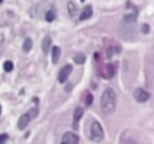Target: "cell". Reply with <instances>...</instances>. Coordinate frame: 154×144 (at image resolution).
Masks as SVG:
<instances>
[{
    "instance_id": "cell-21",
    "label": "cell",
    "mask_w": 154,
    "mask_h": 144,
    "mask_svg": "<svg viewBox=\"0 0 154 144\" xmlns=\"http://www.w3.org/2000/svg\"><path fill=\"white\" fill-rule=\"evenodd\" d=\"M94 59H96V60H99V59H100V54H99V53H96V54H94Z\"/></svg>"
},
{
    "instance_id": "cell-16",
    "label": "cell",
    "mask_w": 154,
    "mask_h": 144,
    "mask_svg": "<svg viewBox=\"0 0 154 144\" xmlns=\"http://www.w3.org/2000/svg\"><path fill=\"white\" fill-rule=\"evenodd\" d=\"M84 102H85V105H91V102H93V96L90 92H85V95H84Z\"/></svg>"
},
{
    "instance_id": "cell-1",
    "label": "cell",
    "mask_w": 154,
    "mask_h": 144,
    "mask_svg": "<svg viewBox=\"0 0 154 144\" xmlns=\"http://www.w3.org/2000/svg\"><path fill=\"white\" fill-rule=\"evenodd\" d=\"M115 105H117V95L111 87H108L103 92L102 99H100V110H102V113L108 114L115 110Z\"/></svg>"
},
{
    "instance_id": "cell-20",
    "label": "cell",
    "mask_w": 154,
    "mask_h": 144,
    "mask_svg": "<svg viewBox=\"0 0 154 144\" xmlns=\"http://www.w3.org/2000/svg\"><path fill=\"white\" fill-rule=\"evenodd\" d=\"M142 32H144V33H148V32H150L148 24H144V26H142Z\"/></svg>"
},
{
    "instance_id": "cell-10",
    "label": "cell",
    "mask_w": 154,
    "mask_h": 144,
    "mask_svg": "<svg viewBox=\"0 0 154 144\" xmlns=\"http://www.w3.org/2000/svg\"><path fill=\"white\" fill-rule=\"evenodd\" d=\"M50 48H51V38H50V36H46V38H44L42 50H44V53H45V54H48V53H50Z\"/></svg>"
},
{
    "instance_id": "cell-3",
    "label": "cell",
    "mask_w": 154,
    "mask_h": 144,
    "mask_svg": "<svg viewBox=\"0 0 154 144\" xmlns=\"http://www.w3.org/2000/svg\"><path fill=\"white\" fill-rule=\"evenodd\" d=\"M114 74H115V65H109V63H106L105 66H102L100 68V77L102 78H112L114 77Z\"/></svg>"
},
{
    "instance_id": "cell-12",
    "label": "cell",
    "mask_w": 154,
    "mask_h": 144,
    "mask_svg": "<svg viewBox=\"0 0 154 144\" xmlns=\"http://www.w3.org/2000/svg\"><path fill=\"white\" fill-rule=\"evenodd\" d=\"M52 63H57L58 59H60V53H62V50L60 47H52Z\"/></svg>"
},
{
    "instance_id": "cell-19",
    "label": "cell",
    "mask_w": 154,
    "mask_h": 144,
    "mask_svg": "<svg viewBox=\"0 0 154 144\" xmlns=\"http://www.w3.org/2000/svg\"><path fill=\"white\" fill-rule=\"evenodd\" d=\"M5 141H8V135L2 134V135H0V143H5Z\"/></svg>"
},
{
    "instance_id": "cell-4",
    "label": "cell",
    "mask_w": 154,
    "mask_h": 144,
    "mask_svg": "<svg viewBox=\"0 0 154 144\" xmlns=\"http://www.w3.org/2000/svg\"><path fill=\"white\" fill-rule=\"evenodd\" d=\"M133 98L138 101V102H147L150 99V93L144 89H135V92H133Z\"/></svg>"
},
{
    "instance_id": "cell-22",
    "label": "cell",
    "mask_w": 154,
    "mask_h": 144,
    "mask_svg": "<svg viewBox=\"0 0 154 144\" xmlns=\"http://www.w3.org/2000/svg\"><path fill=\"white\" fill-rule=\"evenodd\" d=\"M2 2H3V0H0V3H2Z\"/></svg>"
},
{
    "instance_id": "cell-11",
    "label": "cell",
    "mask_w": 154,
    "mask_h": 144,
    "mask_svg": "<svg viewBox=\"0 0 154 144\" xmlns=\"http://www.w3.org/2000/svg\"><path fill=\"white\" fill-rule=\"evenodd\" d=\"M54 18H56V9L54 8H50L48 11L45 12V20L46 21H54Z\"/></svg>"
},
{
    "instance_id": "cell-2",
    "label": "cell",
    "mask_w": 154,
    "mask_h": 144,
    "mask_svg": "<svg viewBox=\"0 0 154 144\" xmlns=\"http://www.w3.org/2000/svg\"><path fill=\"white\" fill-rule=\"evenodd\" d=\"M90 138L93 143H99L103 140V129L99 122H93L90 126Z\"/></svg>"
},
{
    "instance_id": "cell-17",
    "label": "cell",
    "mask_w": 154,
    "mask_h": 144,
    "mask_svg": "<svg viewBox=\"0 0 154 144\" xmlns=\"http://www.w3.org/2000/svg\"><path fill=\"white\" fill-rule=\"evenodd\" d=\"M23 48H24V51H30L31 50V39L30 38H25V41L23 44Z\"/></svg>"
},
{
    "instance_id": "cell-6",
    "label": "cell",
    "mask_w": 154,
    "mask_h": 144,
    "mask_svg": "<svg viewBox=\"0 0 154 144\" xmlns=\"http://www.w3.org/2000/svg\"><path fill=\"white\" fill-rule=\"evenodd\" d=\"M78 141H79V138L76 137V134H73V132H66L62 138L63 144H76Z\"/></svg>"
},
{
    "instance_id": "cell-18",
    "label": "cell",
    "mask_w": 154,
    "mask_h": 144,
    "mask_svg": "<svg viewBox=\"0 0 154 144\" xmlns=\"http://www.w3.org/2000/svg\"><path fill=\"white\" fill-rule=\"evenodd\" d=\"M3 69L6 71V72H11L12 69H14V63H12V62H5V65H3Z\"/></svg>"
},
{
    "instance_id": "cell-23",
    "label": "cell",
    "mask_w": 154,
    "mask_h": 144,
    "mask_svg": "<svg viewBox=\"0 0 154 144\" xmlns=\"http://www.w3.org/2000/svg\"><path fill=\"white\" fill-rule=\"evenodd\" d=\"M81 2H85V0H81Z\"/></svg>"
},
{
    "instance_id": "cell-7",
    "label": "cell",
    "mask_w": 154,
    "mask_h": 144,
    "mask_svg": "<svg viewBox=\"0 0 154 144\" xmlns=\"http://www.w3.org/2000/svg\"><path fill=\"white\" fill-rule=\"evenodd\" d=\"M30 119H31L30 114H23L21 117H19V120H18V129H25V126L29 125Z\"/></svg>"
},
{
    "instance_id": "cell-14",
    "label": "cell",
    "mask_w": 154,
    "mask_h": 144,
    "mask_svg": "<svg viewBox=\"0 0 154 144\" xmlns=\"http://www.w3.org/2000/svg\"><path fill=\"white\" fill-rule=\"evenodd\" d=\"M120 51H121V50H120V47H117V45H115V47H109L108 50H106V56H108V59H111L114 54H118Z\"/></svg>"
},
{
    "instance_id": "cell-15",
    "label": "cell",
    "mask_w": 154,
    "mask_h": 144,
    "mask_svg": "<svg viewBox=\"0 0 154 144\" xmlns=\"http://www.w3.org/2000/svg\"><path fill=\"white\" fill-rule=\"evenodd\" d=\"M68 9H69L70 17H73V15H76V14H78V8H76V5H73L72 2H69V3H68Z\"/></svg>"
},
{
    "instance_id": "cell-5",
    "label": "cell",
    "mask_w": 154,
    "mask_h": 144,
    "mask_svg": "<svg viewBox=\"0 0 154 144\" xmlns=\"http://www.w3.org/2000/svg\"><path fill=\"white\" fill-rule=\"evenodd\" d=\"M70 72H72V65H66V66H63L62 69H60V72H58V81L64 83L69 78Z\"/></svg>"
},
{
    "instance_id": "cell-8",
    "label": "cell",
    "mask_w": 154,
    "mask_h": 144,
    "mask_svg": "<svg viewBox=\"0 0 154 144\" xmlns=\"http://www.w3.org/2000/svg\"><path fill=\"white\" fill-rule=\"evenodd\" d=\"M91 14H93V6H90V5H87L85 8L82 9V12H81V15H79V20H81V21H84V20H88V18L91 17Z\"/></svg>"
},
{
    "instance_id": "cell-9",
    "label": "cell",
    "mask_w": 154,
    "mask_h": 144,
    "mask_svg": "<svg viewBox=\"0 0 154 144\" xmlns=\"http://www.w3.org/2000/svg\"><path fill=\"white\" fill-rule=\"evenodd\" d=\"M82 114H84V110H82L81 107L75 108V113H73V128H76V126H78V122L81 120Z\"/></svg>"
},
{
    "instance_id": "cell-13",
    "label": "cell",
    "mask_w": 154,
    "mask_h": 144,
    "mask_svg": "<svg viewBox=\"0 0 154 144\" xmlns=\"http://www.w3.org/2000/svg\"><path fill=\"white\" fill-rule=\"evenodd\" d=\"M73 62L78 63V65H82L85 62V54H82V53H75V54H73Z\"/></svg>"
}]
</instances>
